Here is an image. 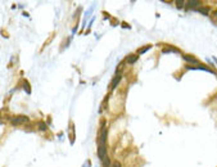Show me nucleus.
<instances>
[{"label":"nucleus","instance_id":"6","mask_svg":"<svg viewBox=\"0 0 217 167\" xmlns=\"http://www.w3.org/2000/svg\"><path fill=\"white\" fill-rule=\"evenodd\" d=\"M172 52H173V53H180L179 49L175 48V47H167V48H165V49L162 50L163 54H167V53H172Z\"/></svg>","mask_w":217,"mask_h":167},{"label":"nucleus","instance_id":"8","mask_svg":"<svg viewBox=\"0 0 217 167\" xmlns=\"http://www.w3.org/2000/svg\"><path fill=\"white\" fill-rule=\"evenodd\" d=\"M138 58H139V55H135V54L129 55V57H127V59H126V62L130 63V65H132V63H135L138 60Z\"/></svg>","mask_w":217,"mask_h":167},{"label":"nucleus","instance_id":"10","mask_svg":"<svg viewBox=\"0 0 217 167\" xmlns=\"http://www.w3.org/2000/svg\"><path fill=\"white\" fill-rule=\"evenodd\" d=\"M150 48H152V45H147V47H144V48H140L138 50V54H144V53H147Z\"/></svg>","mask_w":217,"mask_h":167},{"label":"nucleus","instance_id":"2","mask_svg":"<svg viewBox=\"0 0 217 167\" xmlns=\"http://www.w3.org/2000/svg\"><path fill=\"white\" fill-rule=\"evenodd\" d=\"M188 70H198V71H204V72H208V73H215L212 70H209L208 67H206L203 65H197V66H186Z\"/></svg>","mask_w":217,"mask_h":167},{"label":"nucleus","instance_id":"16","mask_svg":"<svg viewBox=\"0 0 217 167\" xmlns=\"http://www.w3.org/2000/svg\"><path fill=\"white\" fill-rule=\"evenodd\" d=\"M213 60H215V62L217 63V58H213Z\"/></svg>","mask_w":217,"mask_h":167},{"label":"nucleus","instance_id":"15","mask_svg":"<svg viewBox=\"0 0 217 167\" xmlns=\"http://www.w3.org/2000/svg\"><path fill=\"white\" fill-rule=\"evenodd\" d=\"M112 167H122V166H121V163H120L118 161H116L115 163H113V166H112Z\"/></svg>","mask_w":217,"mask_h":167},{"label":"nucleus","instance_id":"13","mask_svg":"<svg viewBox=\"0 0 217 167\" xmlns=\"http://www.w3.org/2000/svg\"><path fill=\"white\" fill-rule=\"evenodd\" d=\"M103 167H109V158H108V156L104 157V159H103Z\"/></svg>","mask_w":217,"mask_h":167},{"label":"nucleus","instance_id":"1","mask_svg":"<svg viewBox=\"0 0 217 167\" xmlns=\"http://www.w3.org/2000/svg\"><path fill=\"white\" fill-rule=\"evenodd\" d=\"M28 121H30V118H28L27 116H16L14 118H12V123L14 126L17 125H24V123H27Z\"/></svg>","mask_w":217,"mask_h":167},{"label":"nucleus","instance_id":"3","mask_svg":"<svg viewBox=\"0 0 217 167\" xmlns=\"http://www.w3.org/2000/svg\"><path fill=\"white\" fill-rule=\"evenodd\" d=\"M183 59H185L186 62H189V63H191V65H199V62H198V59L197 58H194V57H191V55H189V54H183Z\"/></svg>","mask_w":217,"mask_h":167},{"label":"nucleus","instance_id":"14","mask_svg":"<svg viewBox=\"0 0 217 167\" xmlns=\"http://www.w3.org/2000/svg\"><path fill=\"white\" fill-rule=\"evenodd\" d=\"M176 4H177V8L181 9L184 6V1H181V0H176Z\"/></svg>","mask_w":217,"mask_h":167},{"label":"nucleus","instance_id":"5","mask_svg":"<svg viewBox=\"0 0 217 167\" xmlns=\"http://www.w3.org/2000/svg\"><path fill=\"white\" fill-rule=\"evenodd\" d=\"M121 79H122V75H120L118 72L116 73V77L113 79V81H112V85H111V89H115L117 85H118V82L121 81Z\"/></svg>","mask_w":217,"mask_h":167},{"label":"nucleus","instance_id":"4","mask_svg":"<svg viewBox=\"0 0 217 167\" xmlns=\"http://www.w3.org/2000/svg\"><path fill=\"white\" fill-rule=\"evenodd\" d=\"M197 12L202 13L203 16H209V14H211V8H209V6H199L197 9Z\"/></svg>","mask_w":217,"mask_h":167},{"label":"nucleus","instance_id":"11","mask_svg":"<svg viewBox=\"0 0 217 167\" xmlns=\"http://www.w3.org/2000/svg\"><path fill=\"white\" fill-rule=\"evenodd\" d=\"M37 127H39V130H40V131H45L46 129H48L46 123H45V122H42V121H40V122L37 123Z\"/></svg>","mask_w":217,"mask_h":167},{"label":"nucleus","instance_id":"7","mask_svg":"<svg viewBox=\"0 0 217 167\" xmlns=\"http://www.w3.org/2000/svg\"><path fill=\"white\" fill-rule=\"evenodd\" d=\"M199 4H201V1H197V0H194V1H188L186 3V6L188 8H194V9H198V6H199Z\"/></svg>","mask_w":217,"mask_h":167},{"label":"nucleus","instance_id":"12","mask_svg":"<svg viewBox=\"0 0 217 167\" xmlns=\"http://www.w3.org/2000/svg\"><path fill=\"white\" fill-rule=\"evenodd\" d=\"M211 19H212V22H215L217 24V10H213L211 13Z\"/></svg>","mask_w":217,"mask_h":167},{"label":"nucleus","instance_id":"9","mask_svg":"<svg viewBox=\"0 0 217 167\" xmlns=\"http://www.w3.org/2000/svg\"><path fill=\"white\" fill-rule=\"evenodd\" d=\"M23 89L27 94H31V86H30V82L27 80H23Z\"/></svg>","mask_w":217,"mask_h":167}]
</instances>
